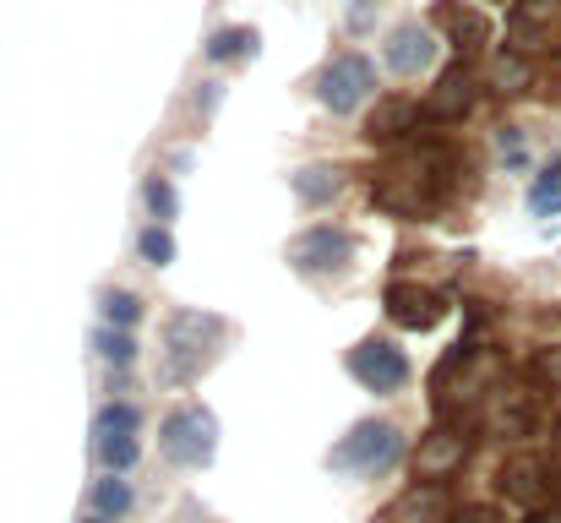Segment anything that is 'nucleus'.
Instances as JSON below:
<instances>
[{
  "label": "nucleus",
  "mask_w": 561,
  "mask_h": 523,
  "mask_svg": "<svg viewBox=\"0 0 561 523\" xmlns=\"http://www.w3.org/2000/svg\"><path fill=\"white\" fill-rule=\"evenodd\" d=\"M414 126H420V104L403 99V93H387L371 115H366V137H371V143H409Z\"/></svg>",
  "instance_id": "11"
},
{
  "label": "nucleus",
  "mask_w": 561,
  "mask_h": 523,
  "mask_svg": "<svg viewBox=\"0 0 561 523\" xmlns=\"http://www.w3.org/2000/svg\"><path fill=\"white\" fill-rule=\"evenodd\" d=\"M453 523H496V513H491V508H463Z\"/></svg>",
  "instance_id": "26"
},
{
  "label": "nucleus",
  "mask_w": 561,
  "mask_h": 523,
  "mask_svg": "<svg viewBox=\"0 0 561 523\" xmlns=\"http://www.w3.org/2000/svg\"><path fill=\"white\" fill-rule=\"evenodd\" d=\"M376 88V66L366 55H333L322 71H317V99H322V110H333V115H355L366 99H371Z\"/></svg>",
  "instance_id": "5"
},
{
  "label": "nucleus",
  "mask_w": 561,
  "mask_h": 523,
  "mask_svg": "<svg viewBox=\"0 0 561 523\" xmlns=\"http://www.w3.org/2000/svg\"><path fill=\"white\" fill-rule=\"evenodd\" d=\"M350 376L376 393V398H387V393H398L403 382H409V354L392 344V339H360V344L350 349Z\"/></svg>",
  "instance_id": "6"
},
{
  "label": "nucleus",
  "mask_w": 561,
  "mask_h": 523,
  "mask_svg": "<svg viewBox=\"0 0 561 523\" xmlns=\"http://www.w3.org/2000/svg\"><path fill=\"white\" fill-rule=\"evenodd\" d=\"M229 339V322L213 311H175L164 322V382L170 387H191Z\"/></svg>",
  "instance_id": "1"
},
{
  "label": "nucleus",
  "mask_w": 561,
  "mask_h": 523,
  "mask_svg": "<svg viewBox=\"0 0 561 523\" xmlns=\"http://www.w3.org/2000/svg\"><path fill=\"white\" fill-rule=\"evenodd\" d=\"M93 458H99L110 475H121V469H131V464L142 458V447H137V436H93Z\"/></svg>",
  "instance_id": "19"
},
{
  "label": "nucleus",
  "mask_w": 561,
  "mask_h": 523,
  "mask_svg": "<svg viewBox=\"0 0 561 523\" xmlns=\"http://www.w3.org/2000/svg\"><path fill=\"white\" fill-rule=\"evenodd\" d=\"M469 104H474V71H469V66L442 71V82H436V93H431V115H436V121H458Z\"/></svg>",
  "instance_id": "14"
},
{
  "label": "nucleus",
  "mask_w": 561,
  "mask_h": 523,
  "mask_svg": "<svg viewBox=\"0 0 561 523\" xmlns=\"http://www.w3.org/2000/svg\"><path fill=\"white\" fill-rule=\"evenodd\" d=\"M93 349H99L110 365H131V360H137V339H131L126 328H99V333H93Z\"/></svg>",
  "instance_id": "22"
},
{
  "label": "nucleus",
  "mask_w": 561,
  "mask_h": 523,
  "mask_svg": "<svg viewBox=\"0 0 561 523\" xmlns=\"http://www.w3.org/2000/svg\"><path fill=\"white\" fill-rule=\"evenodd\" d=\"M431 27L447 33V44H458V49H480V44H491V22H485V11H474V5H463V0H431Z\"/></svg>",
  "instance_id": "9"
},
{
  "label": "nucleus",
  "mask_w": 561,
  "mask_h": 523,
  "mask_svg": "<svg viewBox=\"0 0 561 523\" xmlns=\"http://www.w3.org/2000/svg\"><path fill=\"white\" fill-rule=\"evenodd\" d=\"M403 453V431L392 420H360L350 436H339V447L328 453L333 475H387Z\"/></svg>",
  "instance_id": "2"
},
{
  "label": "nucleus",
  "mask_w": 561,
  "mask_h": 523,
  "mask_svg": "<svg viewBox=\"0 0 561 523\" xmlns=\"http://www.w3.org/2000/svg\"><path fill=\"white\" fill-rule=\"evenodd\" d=\"M355 235L350 229H339V224H311V229H300L295 240H289V268L300 273V278H317V284H328V278H339V273H350L355 268Z\"/></svg>",
  "instance_id": "3"
},
{
  "label": "nucleus",
  "mask_w": 561,
  "mask_h": 523,
  "mask_svg": "<svg viewBox=\"0 0 561 523\" xmlns=\"http://www.w3.org/2000/svg\"><path fill=\"white\" fill-rule=\"evenodd\" d=\"M387 322H398L403 333H425V328H436L442 317H447V300H442V289H431V284H414V278H398V284H387Z\"/></svg>",
  "instance_id": "7"
},
{
  "label": "nucleus",
  "mask_w": 561,
  "mask_h": 523,
  "mask_svg": "<svg viewBox=\"0 0 561 523\" xmlns=\"http://www.w3.org/2000/svg\"><path fill=\"white\" fill-rule=\"evenodd\" d=\"M164 458L170 464H181V469H207L213 464V453H218V420H213V409H202V403H186V409H175L170 420H164Z\"/></svg>",
  "instance_id": "4"
},
{
  "label": "nucleus",
  "mask_w": 561,
  "mask_h": 523,
  "mask_svg": "<svg viewBox=\"0 0 561 523\" xmlns=\"http://www.w3.org/2000/svg\"><path fill=\"white\" fill-rule=\"evenodd\" d=\"M142 311H148V306H142V295H131V289H104V295H99L104 328H126V333H131V328L142 322Z\"/></svg>",
  "instance_id": "17"
},
{
  "label": "nucleus",
  "mask_w": 561,
  "mask_h": 523,
  "mask_svg": "<svg viewBox=\"0 0 561 523\" xmlns=\"http://www.w3.org/2000/svg\"><path fill=\"white\" fill-rule=\"evenodd\" d=\"M289 185H295V196H300L306 207H328V202L350 185V174L339 170V164H306V170L289 174Z\"/></svg>",
  "instance_id": "13"
},
{
  "label": "nucleus",
  "mask_w": 561,
  "mask_h": 523,
  "mask_svg": "<svg viewBox=\"0 0 561 523\" xmlns=\"http://www.w3.org/2000/svg\"><path fill=\"white\" fill-rule=\"evenodd\" d=\"M529 207H535V213H561V159L546 174H540V180H535V191H529Z\"/></svg>",
  "instance_id": "24"
},
{
  "label": "nucleus",
  "mask_w": 561,
  "mask_h": 523,
  "mask_svg": "<svg viewBox=\"0 0 561 523\" xmlns=\"http://www.w3.org/2000/svg\"><path fill=\"white\" fill-rule=\"evenodd\" d=\"M137 425H142L137 403H104L93 420V436H137Z\"/></svg>",
  "instance_id": "20"
},
{
  "label": "nucleus",
  "mask_w": 561,
  "mask_h": 523,
  "mask_svg": "<svg viewBox=\"0 0 561 523\" xmlns=\"http://www.w3.org/2000/svg\"><path fill=\"white\" fill-rule=\"evenodd\" d=\"M131 508H137V491H131L121 475L93 480V513H99V519H121V513H131Z\"/></svg>",
  "instance_id": "18"
},
{
  "label": "nucleus",
  "mask_w": 561,
  "mask_h": 523,
  "mask_svg": "<svg viewBox=\"0 0 561 523\" xmlns=\"http://www.w3.org/2000/svg\"><path fill=\"white\" fill-rule=\"evenodd\" d=\"M442 519H447V502H442V491H436V486H425V480H420V486H409L392 508H381V513H376V523H442Z\"/></svg>",
  "instance_id": "12"
},
{
  "label": "nucleus",
  "mask_w": 561,
  "mask_h": 523,
  "mask_svg": "<svg viewBox=\"0 0 561 523\" xmlns=\"http://www.w3.org/2000/svg\"><path fill=\"white\" fill-rule=\"evenodd\" d=\"M137 251H142L148 268H170V262H175V240H170L164 224H148V229L137 235Z\"/></svg>",
  "instance_id": "21"
},
{
  "label": "nucleus",
  "mask_w": 561,
  "mask_h": 523,
  "mask_svg": "<svg viewBox=\"0 0 561 523\" xmlns=\"http://www.w3.org/2000/svg\"><path fill=\"white\" fill-rule=\"evenodd\" d=\"M142 202H148V213H153L159 224H170V218L181 213V202H175V191H170L164 174H148V180H142Z\"/></svg>",
  "instance_id": "23"
},
{
  "label": "nucleus",
  "mask_w": 561,
  "mask_h": 523,
  "mask_svg": "<svg viewBox=\"0 0 561 523\" xmlns=\"http://www.w3.org/2000/svg\"><path fill=\"white\" fill-rule=\"evenodd\" d=\"M376 22V0H360V5H350V33H366Z\"/></svg>",
  "instance_id": "25"
},
{
  "label": "nucleus",
  "mask_w": 561,
  "mask_h": 523,
  "mask_svg": "<svg viewBox=\"0 0 561 523\" xmlns=\"http://www.w3.org/2000/svg\"><path fill=\"white\" fill-rule=\"evenodd\" d=\"M82 523H115V519H99V513H93V519H82Z\"/></svg>",
  "instance_id": "27"
},
{
  "label": "nucleus",
  "mask_w": 561,
  "mask_h": 523,
  "mask_svg": "<svg viewBox=\"0 0 561 523\" xmlns=\"http://www.w3.org/2000/svg\"><path fill=\"white\" fill-rule=\"evenodd\" d=\"M546 475H551V469H546L540 458H524V453H518V458H507V464H502V491H507V497H518V502H540V497L551 491V480H546Z\"/></svg>",
  "instance_id": "15"
},
{
  "label": "nucleus",
  "mask_w": 561,
  "mask_h": 523,
  "mask_svg": "<svg viewBox=\"0 0 561 523\" xmlns=\"http://www.w3.org/2000/svg\"><path fill=\"white\" fill-rule=\"evenodd\" d=\"M463 453H469V436L463 431H453V425H436L420 447H414V480H442V475H453L458 464H463Z\"/></svg>",
  "instance_id": "10"
},
{
  "label": "nucleus",
  "mask_w": 561,
  "mask_h": 523,
  "mask_svg": "<svg viewBox=\"0 0 561 523\" xmlns=\"http://www.w3.org/2000/svg\"><path fill=\"white\" fill-rule=\"evenodd\" d=\"M381 60H387V71H392L398 82L425 77V71L436 66V38H431V27H420V22H398V27L387 33V44H381Z\"/></svg>",
  "instance_id": "8"
},
{
  "label": "nucleus",
  "mask_w": 561,
  "mask_h": 523,
  "mask_svg": "<svg viewBox=\"0 0 561 523\" xmlns=\"http://www.w3.org/2000/svg\"><path fill=\"white\" fill-rule=\"evenodd\" d=\"M251 55H256V27H218L207 38V60H218V66H234Z\"/></svg>",
  "instance_id": "16"
}]
</instances>
